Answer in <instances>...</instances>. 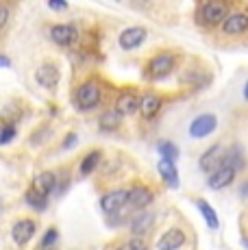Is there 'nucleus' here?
<instances>
[{"instance_id":"1a4fd4ad","label":"nucleus","mask_w":248,"mask_h":250,"mask_svg":"<svg viewBox=\"0 0 248 250\" xmlns=\"http://www.w3.org/2000/svg\"><path fill=\"white\" fill-rule=\"evenodd\" d=\"M50 40L61 48H72L79 42V28L74 24H52Z\"/></svg>"},{"instance_id":"cd10ccee","label":"nucleus","mask_w":248,"mask_h":250,"mask_svg":"<svg viewBox=\"0 0 248 250\" xmlns=\"http://www.w3.org/2000/svg\"><path fill=\"white\" fill-rule=\"evenodd\" d=\"M48 135H50V126H46V124H44V126H40L35 133H33V137H31V146H40V144L44 142V139L48 137Z\"/></svg>"},{"instance_id":"0eeeda50","label":"nucleus","mask_w":248,"mask_h":250,"mask_svg":"<svg viewBox=\"0 0 248 250\" xmlns=\"http://www.w3.org/2000/svg\"><path fill=\"white\" fill-rule=\"evenodd\" d=\"M218 128V115L216 113H200L189 122V135L194 139L209 137Z\"/></svg>"},{"instance_id":"f03ea898","label":"nucleus","mask_w":248,"mask_h":250,"mask_svg":"<svg viewBox=\"0 0 248 250\" xmlns=\"http://www.w3.org/2000/svg\"><path fill=\"white\" fill-rule=\"evenodd\" d=\"M213 33H218V37L228 42V44L248 42V4H246V0H242V2L224 18V22Z\"/></svg>"},{"instance_id":"c85d7f7f","label":"nucleus","mask_w":248,"mask_h":250,"mask_svg":"<svg viewBox=\"0 0 248 250\" xmlns=\"http://www.w3.org/2000/svg\"><path fill=\"white\" fill-rule=\"evenodd\" d=\"M46 2H48V9H50V11H57V13L65 11V9L70 7L68 0H46Z\"/></svg>"},{"instance_id":"6ab92c4d","label":"nucleus","mask_w":248,"mask_h":250,"mask_svg":"<svg viewBox=\"0 0 248 250\" xmlns=\"http://www.w3.org/2000/svg\"><path fill=\"white\" fill-rule=\"evenodd\" d=\"M157 170H159V176L164 179V183L170 187V189H176V187H179V170H176L174 161L161 159L157 163Z\"/></svg>"},{"instance_id":"423d86ee","label":"nucleus","mask_w":248,"mask_h":250,"mask_svg":"<svg viewBox=\"0 0 248 250\" xmlns=\"http://www.w3.org/2000/svg\"><path fill=\"white\" fill-rule=\"evenodd\" d=\"M146 40H148V28L146 26H126L118 35V46L124 52H131V50H137Z\"/></svg>"},{"instance_id":"f704fd0d","label":"nucleus","mask_w":248,"mask_h":250,"mask_svg":"<svg viewBox=\"0 0 248 250\" xmlns=\"http://www.w3.org/2000/svg\"><path fill=\"white\" fill-rule=\"evenodd\" d=\"M242 96H244V100L248 103V79H246V83H244V91H242Z\"/></svg>"},{"instance_id":"412c9836","label":"nucleus","mask_w":248,"mask_h":250,"mask_svg":"<svg viewBox=\"0 0 248 250\" xmlns=\"http://www.w3.org/2000/svg\"><path fill=\"white\" fill-rule=\"evenodd\" d=\"M33 187L40 189L41 194L50 196L52 191H55V187H57V174L55 172H40V174L33 179Z\"/></svg>"},{"instance_id":"b1692460","label":"nucleus","mask_w":248,"mask_h":250,"mask_svg":"<svg viewBox=\"0 0 248 250\" xmlns=\"http://www.w3.org/2000/svg\"><path fill=\"white\" fill-rule=\"evenodd\" d=\"M100 161H103V152H100V150H89L87 155L83 157V161H81V166H79L81 174H83V176H89L94 170H98Z\"/></svg>"},{"instance_id":"2eb2a0df","label":"nucleus","mask_w":248,"mask_h":250,"mask_svg":"<svg viewBox=\"0 0 248 250\" xmlns=\"http://www.w3.org/2000/svg\"><path fill=\"white\" fill-rule=\"evenodd\" d=\"M161 107H164V98H161L157 91H146V94H142V100H140L142 118H146V120L157 118V113L161 111Z\"/></svg>"},{"instance_id":"7c9ffc66","label":"nucleus","mask_w":248,"mask_h":250,"mask_svg":"<svg viewBox=\"0 0 248 250\" xmlns=\"http://www.w3.org/2000/svg\"><path fill=\"white\" fill-rule=\"evenodd\" d=\"M7 22H9V9L0 4V28H2Z\"/></svg>"},{"instance_id":"6e6552de","label":"nucleus","mask_w":248,"mask_h":250,"mask_svg":"<svg viewBox=\"0 0 248 250\" xmlns=\"http://www.w3.org/2000/svg\"><path fill=\"white\" fill-rule=\"evenodd\" d=\"M224 159H227V148H224L222 144H211V146L200 155L198 166L205 174H209V172H213L216 167H220L224 163Z\"/></svg>"},{"instance_id":"72a5a7b5","label":"nucleus","mask_w":248,"mask_h":250,"mask_svg":"<svg viewBox=\"0 0 248 250\" xmlns=\"http://www.w3.org/2000/svg\"><path fill=\"white\" fill-rule=\"evenodd\" d=\"M128 250H146V246L142 242H133L131 246H128Z\"/></svg>"},{"instance_id":"9d476101","label":"nucleus","mask_w":248,"mask_h":250,"mask_svg":"<svg viewBox=\"0 0 248 250\" xmlns=\"http://www.w3.org/2000/svg\"><path fill=\"white\" fill-rule=\"evenodd\" d=\"M155 200V194L150 191V187L146 185H133L128 189V200L126 205L131 207L133 211H142V209H148V205H152Z\"/></svg>"},{"instance_id":"e433bc0d","label":"nucleus","mask_w":248,"mask_h":250,"mask_svg":"<svg viewBox=\"0 0 248 250\" xmlns=\"http://www.w3.org/2000/svg\"><path fill=\"white\" fill-rule=\"evenodd\" d=\"M116 2H120V0H116Z\"/></svg>"},{"instance_id":"5701e85b","label":"nucleus","mask_w":248,"mask_h":250,"mask_svg":"<svg viewBox=\"0 0 248 250\" xmlns=\"http://www.w3.org/2000/svg\"><path fill=\"white\" fill-rule=\"evenodd\" d=\"M196 207H198L200 215L205 218V222H207L209 229H218V227H220V218H218L216 209H213V207L209 205L207 200H205V198H198V200H196Z\"/></svg>"},{"instance_id":"c756f323","label":"nucleus","mask_w":248,"mask_h":250,"mask_svg":"<svg viewBox=\"0 0 248 250\" xmlns=\"http://www.w3.org/2000/svg\"><path fill=\"white\" fill-rule=\"evenodd\" d=\"M76 142H79V135H76V133H68V137L63 139V148L65 150H70V148L76 146Z\"/></svg>"},{"instance_id":"dca6fc26","label":"nucleus","mask_w":248,"mask_h":250,"mask_svg":"<svg viewBox=\"0 0 248 250\" xmlns=\"http://www.w3.org/2000/svg\"><path fill=\"white\" fill-rule=\"evenodd\" d=\"M140 100L142 96L133 89H124L120 91V96L116 98V109L120 111L122 115H133L140 111Z\"/></svg>"},{"instance_id":"a878e982","label":"nucleus","mask_w":248,"mask_h":250,"mask_svg":"<svg viewBox=\"0 0 248 250\" xmlns=\"http://www.w3.org/2000/svg\"><path fill=\"white\" fill-rule=\"evenodd\" d=\"M18 135V128L16 124H4L2 128H0V146H7V144H11L13 139Z\"/></svg>"},{"instance_id":"aec40b11","label":"nucleus","mask_w":248,"mask_h":250,"mask_svg":"<svg viewBox=\"0 0 248 250\" xmlns=\"http://www.w3.org/2000/svg\"><path fill=\"white\" fill-rule=\"evenodd\" d=\"M122 118H124V115L118 111L116 107H113V109H107V111L100 115V120H98V128H100V131H104V133H113V131H118V128H120V124H122Z\"/></svg>"},{"instance_id":"393cba45","label":"nucleus","mask_w":248,"mask_h":250,"mask_svg":"<svg viewBox=\"0 0 248 250\" xmlns=\"http://www.w3.org/2000/svg\"><path fill=\"white\" fill-rule=\"evenodd\" d=\"M157 152L161 155V159H170V161H176L179 159V146L170 139H161L157 142Z\"/></svg>"},{"instance_id":"20e7f679","label":"nucleus","mask_w":248,"mask_h":250,"mask_svg":"<svg viewBox=\"0 0 248 250\" xmlns=\"http://www.w3.org/2000/svg\"><path fill=\"white\" fill-rule=\"evenodd\" d=\"M74 107L79 109V111H92V109H96L100 104V100H103V91H100V83L96 79H89L85 81V83H81L79 87L74 89Z\"/></svg>"},{"instance_id":"4468645a","label":"nucleus","mask_w":248,"mask_h":250,"mask_svg":"<svg viewBox=\"0 0 248 250\" xmlns=\"http://www.w3.org/2000/svg\"><path fill=\"white\" fill-rule=\"evenodd\" d=\"M35 81L44 89H55L57 83L61 81V72L55 63H41V65H37V70H35Z\"/></svg>"},{"instance_id":"f8f14e48","label":"nucleus","mask_w":248,"mask_h":250,"mask_svg":"<svg viewBox=\"0 0 248 250\" xmlns=\"http://www.w3.org/2000/svg\"><path fill=\"white\" fill-rule=\"evenodd\" d=\"M126 200H128V189H111L100 198V209H103V213L113 215L118 209H122L126 205Z\"/></svg>"},{"instance_id":"c9c22d12","label":"nucleus","mask_w":248,"mask_h":250,"mask_svg":"<svg viewBox=\"0 0 248 250\" xmlns=\"http://www.w3.org/2000/svg\"><path fill=\"white\" fill-rule=\"evenodd\" d=\"M242 246H244V248L248 250V239H244V242H242Z\"/></svg>"},{"instance_id":"9b49d317","label":"nucleus","mask_w":248,"mask_h":250,"mask_svg":"<svg viewBox=\"0 0 248 250\" xmlns=\"http://www.w3.org/2000/svg\"><path fill=\"white\" fill-rule=\"evenodd\" d=\"M37 230V224L33 222L31 218H20L13 222V229H11V239L18 244V246H26L28 242L33 239Z\"/></svg>"},{"instance_id":"ddd939ff","label":"nucleus","mask_w":248,"mask_h":250,"mask_svg":"<svg viewBox=\"0 0 248 250\" xmlns=\"http://www.w3.org/2000/svg\"><path fill=\"white\" fill-rule=\"evenodd\" d=\"M187 242V235L181 229H168L159 239H157V250H181Z\"/></svg>"},{"instance_id":"bb28decb","label":"nucleus","mask_w":248,"mask_h":250,"mask_svg":"<svg viewBox=\"0 0 248 250\" xmlns=\"http://www.w3.org/2000/svg\"><path fill=\"white\" fill-rule=\"evenodd\" d=\"M57 239H59V230H57V229H48L44 233V237H41V242H40V250L52 248L57 244Z\"/></svg>"},{"instance_id":"f257e3e1","label":"nucleus","mask_w":248,"mask_h":250,"mask_svg":"<svg viewBox=\"0 0 248 250\" xmlns=\"http://www.w3.org/2000/svg\"><path fill=\"white\" fill-rule=\"evenodd\" d=\"M240 2L242 0H198L194 9V22L203 31H216Z\"/></svg>"},{"instance_id":"a211bd4d","label":"nucleus","mask_w":248,"mask_h":250,"mask_svg":"<svg viewBox=\"0 0 248 250\" xmlns=\"http://www.w3.org/2000/svg\"><path fill=\"white\" fill-rule=\"evenodd\" d=\"M181 81H183L185 85H194V87H205V85H209V81H211V74H209L207 70H203L200 65H189L187 72H185V74L181 76Z\"/></svg>"},{"instance_id":"4be33fe9","label":"nucleus","mask_w":248,"mask_h":250,"mask_svg":"<svg viewBox=\"0 0 248 250\" xmlns=\"http://www.w3.org/2000/svg\"><path fill=\"white\" fill-rule=\"evenodd\" d=\"M24 203L35 211H46V207H48V196L41 194L40 189H35V187L31 185L24 194Z\"/></svg>"},{"instance_id":"f3484780","label":"nucleus","mask_w":248,"mask_h":250,"mask_svg":"<svg viewBox=\"0 0 248 250\" xmlns=\"http://www.w3.org/2000/svg\"><path fill=\"white\" fill-rule=\"evenodd\" d=\"M152 222H155V213L148 211V209H142V211H137V213L131 218L128 229H131V233L135 235V237H142V235H146L150 230Z\"/></svg>"},{"instance_id":"2f4dec72","label":"nucleus","mask_w":248,"mask_h":250,"mask_svg":"<svg viewBox=\"0 0 248 250\" xmlns=\"http://www.w3.org/2000/svg\"><path fill=\"white\" fill-rule=\"evenodd\" d=\"M240 198H242V200H246V203H248V179H246L244 183H242V187H240Z\"/></svg>"},{"instance_id":"39448f33","label":"nucleus","mask_w":248,"mask_h":250,"mask_svg":"<svg viewBox=\"0 0 248 250\" xmlns=\"http://www.w3.org/2000/svg\"><path fill=\"white\" fill-rule=\"evenodd\" d=\"M237 167L235 166H231V163H222L220 167H216L213 172H209L207 174V185H209V189H213V191H218V189H224V187H228V185H233L237 179Z\"/></svg>"},{"instance_id":"473e14b6","label":"nucleus","mask_w":248,"mask_h":250,"mask_svg":"<svg viewBox=\"0 0 248 250\" xmlns=\"http://www.w3.org/2000/svg\"><path fill=\"white\" fill-rule=\"evenodd\" d=\"M0 68H11V59L4 55H0Z\"/></svg>"},{"instance_id":"7ed1b4c3","label":"nucleus","mask_w":248,"mask_h":250,"mask_svg":"<svg viewBox=\"0 0 248 250\" xmlns=\"http://www.w3.org/2000/svg\"><path fill=\"white\" fill-rule=\"evenodd\" d=\"M181 63V55L174 50H159L146 61L144 76L148 81H164L168 79L172 72L179 68Z\"/></svg>"}]
</instances>
